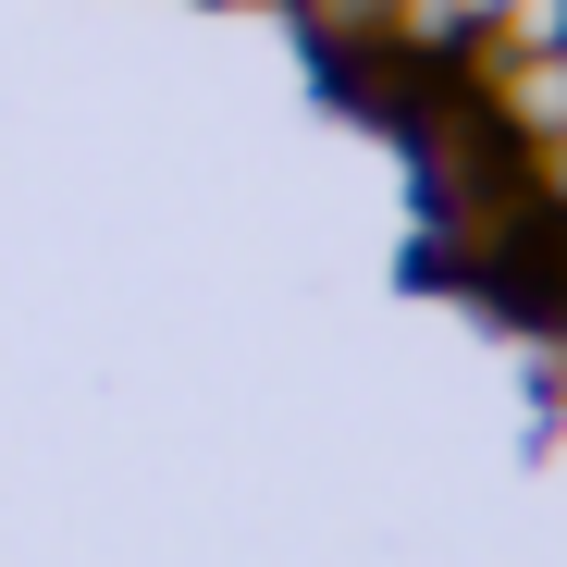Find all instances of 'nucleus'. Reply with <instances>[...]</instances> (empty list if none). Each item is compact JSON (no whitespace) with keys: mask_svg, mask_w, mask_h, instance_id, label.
Segmentation results:
<instances>
[{"mask_svg":"<svg viewBox=\"0 0 567 567\" xmlns=\"http://www.w3.org/2000/svg\"><path fill=\"white\" fill-rule=\"evenodd\" d=\"M482 50H567V0H506L482 25Z\"/></svg>","mask_w":567,"mask_h":567,"instance_id":"f257e3e1","label":"nucleus"},{"mask_svg":"<svg viewBox=\"0 0 567 567\" xmlns=\"http://www.w3.org/2000/svg\"><path fill=\"white\" fill-rule=\"evenodd\" d=\"M444 13H456V25H468V38H482V25H494V13H506V0H444Z\"/></svg>","mask_w":567,"mask_h":567,"instance_id":"f03ea898","label":"nucleus"}]
</instances>
